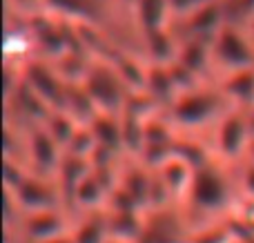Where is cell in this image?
<instances>
[{
	"instance_id": "6da1fadb",
	"label": "cell",
	"mask_w": 254,
	"mask_h": 243,
	"mask_svg": "<svg viewBox=\"0 0 254 243\" xmlns=\"http://www.w3.org/2000/svg\"><path fill=\"white\" fill-rule=\"evenodd\" d=\"M241 196L239 165L225 163L212 154L194 172L192 185L183 201V210L196 228L203 223L228 219Z\"/></svg>"
},
{
	"instance_id": "7a4b0ae2",
	"label": "cell",
	"mask_w": 254,
	"mask_h": 243,
	"mask_svg": "<svg viewBox=\"0 0 254 243\" xmlns=\"http://www.w3.org/2000/svg\"><path fill=\"white\" fill-rule=\"evenodd\" d=\"M230 98L223 94L216 80H205L190 89H183L165 110L167 119L172 121L181 134H196L212 132L214 125L232 110Z\"/></svg>"
},
{
	"instance_id": "3957f363",
	"label": "cell",
	"mask_w": 254,
	"mask_h": 243,
	"mask_svg": "<svg viewBox=\"0 0 254 243\" xmlns=\"http://www.w3.org/2000/svg\"><path fill=\"white\" fill-rule=\"evenodd\" d=\"M85 92L89 94L92 103L96 105L98 112H112V114H121L125 110L127 96H129V87L123 78H121L119 69L107 56H92L85 74L83 83Z\"/></svg>"
},
{
	"instance_id": "277c9868",
	"label": "cell",
	"mask_w": 254,
	"mask_h": 243,
	"mask_svg": "<svg viewBox=\"0 0 254 243\" xmlns=\"http://www.w3.org/2000/svg\"><path fill=\"white\" fill-rule=\"evenodd\" d=\"M212 61L214 78L254 65V43L243 22L230 18L221 27L219 34L212 38Z\"/></svg>"
},
{
	"instance_id": "5b68a950",
	"label": "cell",
	"mask_w": 254,
	"mask_h": 243,
	"mask_svg": "<svg viewBox=\"0 0 254 243\" xmlns=\"http://www.w3.org/2000/svg\"><path fill=\"white\" fill-rule=\"evenodd\" d=\"M250 141V116H248V110H241V107H232L210 132V147L214 156L232 165H241L248 159Z\"/></svg>"
},
{
	"instance_id": "8992f818",
	"label": "cell",
	"mask_w": 254,
	"mask_h": 243,
	"mask_svg": "<svg viewBox=\"0 0 254 243\" xmlns=\"http://www.w3.org/2000/svg\"><path fill=\"white\" fill-rule=\"evenodd\" d=\"M194 223L183 205L172 203L165 208L145 210L143 232L136 243H190Z\"/></svg>"
},
{
	"instance_id": "52a82bcc",
	"label": "cell",
	"mask_w": 254,
	"mask_h": 243,
	"mask_svg": "<svg viewBox=\"0 0 254 243\" xmlns=\"http://www.w3.org/2000/svg\"><path fill=\"white\" fill-rule=\"evenodd\" d=\"M76 217L67 208H49L25 212L22 223L18 228V237L11 243H43L67 235L74 228Z\"/></svg>"
},
{
	"instance_id": "ba28073f",
	"label": "cell",
	"mask_w": 254,
	"mask_h": 243,
	"mask_svg": "<svg viewBox=\"0 0 254 243\" xmlns=\"http://www.w3.org/2000/svg\"><path fill=\"white\" fill-rule=\"evenodd\" d=\"M2 54H4V65H13V67H20V69L29 61L38 58V47H36L29 16L4 11Z\"/></svg>"
},
{
	"instance_id": "9c48e42d",
	"label": "cell",
	"mask_w": 254,
	"mask_h": 243,
	"mask_svg": "<svg viewBox=\"0 0 254 243\" xmlns=\"http://www.w3.org/2000/svg\"><path fill=\"white\" fill-rule=\"evenodd\" d=\"M22 78L52 110H65L69 83L63 80V76L58 74V69L54 67L52 61L40 56L29 61L22 67Z\"/></svg>"
},
{
	"instance_id": "30bf717a",
	"label": "cell",
	"mask_w": 254,
	"mask_h": 243,
	"mask_svg": "<svg viewBox=\"0 0 254 243\" xmlns=\"http://www.w3.org/2000/svg\"><path fill=\"white\" fill-rule=\"evenodd\" d=\"M65 150L45 125L27 127V165L40 177L56 179Z\"/></svg>"
},
{
	"instance_id": "8fae6325",
	"label": "cell",
	"mask_w": 254,
	"mask_h": 243,
	"mask_svg": "<svg viewBox=\"0 0 254 243\" xmlns=\"http://www.w3.org/2000/svg\"><path fill=\"white\" fill-rule=\"evenodd\" d=\"M16 194L18 203L22 205L25 212H34V210H49V208H67L65 196L61 192L56 179L40 177L36 172H29L16 187H7Z\"/></svg>"
},
{
	"instance_id": "7c38bea8",
	"label": "cell",
	"mask_w": 254,
	"mask_h": 243,
	"mask_svg": "<svg viewBox=\"0 0 254 243\" xmlns=\"http://www.w3.org/2000/svg\"><path fill=\"white\" fill-rule=\"evenodd\" d=\"M230 20L228 2L223 0H207L192 13L174 22V29L181 38H205L212 40L219 29Z\"/></svg>"
},
{
	"instance_id": "4fadbf2b",
	"label": "cell",
	"mask_w": 254,
	"mask_h": 243,
	"mask_svg": "<svg viewBox=\"0 0 254 243\" xmlns=\"http://www.w3.org/2000/svg\"><path fill=\"white\" fill-rule=\"evenodd\" d=\"M154 170H156L158 177L163 179V183H165V187L170 190L172 199H174L179 205H183L185 196H188V192H190V185H192V179H194L196 168H194L185 156H181L179 152L174 150Z\"/></svg>"
},
{
	"instance_id": "5bb4252c",
	"label": "cell",
	"mask_w": 254,
	"mask_h": 243,
	"mask_svg": "<svg viewBox=\"0 0 254 243\" xmlns=\"http://www.w3.org/2000/svg\"><path fill=\"white\" fill-rule=\"evenodd\" d=\"M129 11L140 38L174 25L167 0H129Z\"/></svg>"
},
{
	"instance_id": "9a60e30c",
	"label": "cell",
	"mask_w": 254,
	"mask_h": 243,
	"mask_svg": "<svg viewBox=\"0 0 254 243\" xmlns=\"http://www.w3.org/2000/svg\"><path fill=\"white\" fill-rule=\"evenodd\" d=\"M176 62H181L185 69L192 71V74L198 76L201 80H216L214 78V61H212V40L181 38Z\"/></svg>"
},
{
	"instance_id": "2e32d148",
	"label": "cell",
	"mask_w": 254,
	"mask_h": 243,
	"mask_svg": "<svg viewBox=\"0 0 254 243\" xmlns=\"http://www.w3.org/2000/svg\"><path fill=\"white\" fill-rule=\"evenodd\" d=\"M145 94L161 107L163 112L174 103V98L179 96V85L176 78L172 74L170 65H163V62H149L147 61V76H145Z\"/></svg>"
},
{
	"instance_id": "e0dca14e",
	"label": "cell",
	"mask_w": 254,
	"mask_h": 243,
	"mask_svg": "<svg viewBox=\"0 0 254 243\" xmlns=\"http://www.w3.org/2000/svg\"><path fill=\"white\" fill-rule=\"evenodd\" d=\"M107 199H110V187L98 179V174L89 172L83 181L78 183V187L74 190L69 199V212L74 217L83 212H94V210H105Z\"/></svg>"
},
{
	"instance_id": "ac0fdd59",
	"label": "cell",
	"mask_w": 254,
	"mask_h": 243,
	"mask_svg": "<svg viewBox=\"0 0 254 243\" xmlns=\"http://www.w3.org/2000/svg\"><path fill=\"white\" fill-rule=\"evenodd\" d=\"M216 83L234 107H241V110L254 107V65L219 76Z\"/></svg>"
},
{
	"instance_id": "d6986e66",
	"label": "cell",
	"mask_w": 254,
	"mask_h": 243,
	"mask_svg": "<svg viewBox=\"0 0 254 243\" xmlns=\"http://www.w3.org/2000/svg\"><path fill=\"white\" fill-rule=\"evenodd\" d=\"M74 243H107L110 241V226H107V210H94L76 217L71 228Z\"/></svg>"
},
{
	"instance_id": "ffe728a7",
	"label": "cell",
	"mask_w": 254,
	"mask_h": 243,
	"mask_svg": "<svg viewBox=\"0 0 254 243\" xmlns=\"http://www.w3.org/2000/svg\"><path fill=\"white\" fill-rule=\"evenodd\" d=\"M145 210H107L110 237L125 243H136L143 232Z\"/></svg>"
},
{
	"instance_id": "44dd1931",
	"label": "cell",
	"mask_w": 254,
	"mask_h": 243,
	"mask_svg": "<svg viewBox=\"0 0 254 243\" xmlns=\"http://www.w3.org/2000/svg\"><path fill=\"white\" fill-rule=\"evenodd\" d=\"M89 127H92L94 136H96V143L101 147H110V150L123 154V121H121V114L98 112V114L89 121Z\"/></svg>"
},
{
	"instance_id": "7402d4cb",
	"label": "cell",
	"mask_w": 254,
	"mask_h": 243,
	"mask_svg": "<svg viewBox=\"0 0 254 243\" xmlns=\"http://www.w3.org/2000/svg\"><path fill=\"white\" fill-rule=\"evenodd\" d=\"M47 9V0H4V11H13L20 16H34Z\"/></svg>"
},
{
	"instance_id": "603a6c76",
	"label": "cell",
	"mask_w": 254,
	"mask_h": 243,
	"mask_svg": "<svg viewBox=\"0 0 254 243\" xmlns=\"http://www.w3.org/2000/svg\"><path fill=\"white\" fill-rule=\"evenodd\" d=\"M239 183H241V192L246 196H254V161L246 159L239 165Z\"/></svg>"
},
{
	"instance_id": "cb8c5ba5",
	"label": "cell",
	"mask_w": 254,
	"mask_h": 243,
	"mask_svg": "<svg viewBox=\"0 0 254 243\" xmlns=\"http://www.w3.org/2000/svg\"><path fill=\"white\" fill-rule=\"evenodd\" d=\"M170 2V9H172V18L176 20H181V18H185L188 13H192L194 9H198L201 4H205L207 0H167Z\"/></svg>"
},
{
	"instance_id": "d4e9b609",
	"label": "cell",
	"mask_w": 254,
	"mask_h": 243,
	"mask_svg": "<svg viewBox=\"0 0 254 243\" xmlns=\"http://www.w3.org/2000/svg\"><path fill=\"white\" fill-rule=\"evenodd\" d=\"M228 9L232 20L243 22L254 13V0H232V2H228Z\"/></svg>"
},
{
	"instance_id": "484cf974",
	"label": "cell",
	"mask_w": 254,
	"mask_h": 243,
	"mask_svg": "<svg viewBox=\"0 0 254 243\" xmlns=\"http://www.w3.org/2000/svg\"><path fill=\"white\" fill-rule=\"evenodd\" d=\"M43 243H74V239H71V232H67V235H61V237H56V239H49Z\"/></svg>"
},
{
	"instance_id": "4316f807",
	"label": "cell",
	"mask_w": 254,
	"mask_h": 243,
	"mask_svg": "<svg viewBox=\"0 0 254 243\" xmlns=\"http://www.w3.org/2000/svg\"><path fill=\"white\" fill-rule=\"evenodd\" d=\"M243 25H246L248 34H250V38H252V43H254V13H252L250 18H246V20H243Z\"/></svg>"
},
{
	"instance_id": "83f0119b",
	"label": "cell",
	"mask_w": 254,
	"mask_h": 243,
	"mask_svg": "<svg viewBox=\"0 0 254 243\" xmlns=\"http://www.w3.org/2000/svg\"><path fill=\"white\" fill-rule=\"evenodd\" d=\"M248 159L254 161V134H252V141H250V150H248Z\"/></svg>"
},
{
	"instance_id": "f1b7e54d",
	"label": "cell",
	"mask_w": 254,
	"mask_h": 243,
	"mask_svg": "<svg viewBox=\"0 0 254 243\" xmlns=\"http://www.w3.org/2000/svg\"><path fill=\"white\" fill-rule=\"evenodd\" d=\"M228 243H243V239H241V237H232Z\"/></svg>"
},
{
	"instance_id": "f546056e",
	"label": "cell",
	"mask_w": 254,
	"mask_h": 243,
	"mask_svg": "<svg viewBox=\"0 0 254 243\" xmlns=\"http://www.w3.org/2000/svg\"><path fill=\"white\" fill-rule=\"evenodd\" d=\"M107 243H125V241H119V239H112V237H110V241H107Z\"/></svg>"
},
{
	"instance_id": "4dcf8cb0",
	"label": "cell",
	"mask_w": 254,
	"mask_h": 243,
	"mask_svg": "<svg viewBox=\"0 0 254 243\" xmlns=\"http://www.w3.org/2000/svg\"><path fill=\"white\" fill-rule=\"evenodd\" d=\"M223 2H232V0H223Z\"/></svg>"
}]
</instances>
